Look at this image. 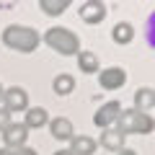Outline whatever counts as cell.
Masks as SVG:
<instances>
[{"label":"cell","instance_id":"d6986e66","mask_svg":"<svg viewBox=\"0 0 155 155\" xmlns=\"http://www.w3.org/2000/svg\"><path fill=\"white\" fill-rule=\"evenodd\" d=\"M116 155H137V150H132V147H124V150H119Z\"/></svg>","mask_w":155,"mask_h":155},{"label":"cell","instance_id":"2e32d148","mask_svg":"<svg viewBox=\"0 0 155 155\" xmlns=\"http://www.w3.org/2000/svg\"><path fill=\"white\" fill-rule=\"evenodd\" d=\"M39 8H41V13H47V16H62V13L70 8V0H41Z\"/></svg>","mask_w":155,"mask_h":155},{"label":"cell","instance_id":"4fadbf2b","mask_svg":"<svg viewBox=\"0 0 155 155\" xmlns=\"http://www.w3.org/2000/svg\"><path fill=\"white\" fill-rule=\"evenodd\" d=\"M134 39V26L129 21H119V23H114V28H111V41L114 44H129Z\"/></svg>","mask_w":155,"mask_h":155},{"label":"cell","instance_id":"30bf717a","mask_svg":"<svg viewBox=\"0 0 155 155\" xmlns=\"http://www.w3.org/2000/svg\"><path fill=\"white\" fill-rule=\"evenodd\" d=\"M23 127L26 129H39V127H47L49 124V114H47L44 106H31V109H26V114H23Z\"/></svg>","mask_w":155,"mask_h":155},{"label":"cell","instance_id":"52a82bcc","mask_svg":"<svg viewBox=\"0 0 155 155\" xmlns=\"http://www.w3.org/2000/svg\"><path fill=\"white\" fill-rule=\"evenodd\" d=\"M124 142H127V137H124L116 127H106V129H101V137H98L96 145H101V147L109 150V153H119V150H124Z\"/></svg>","mask_w":155,"mask_h":155},{"label":"cell","instance_id":"3957f363","mask_svg":"<svg viewBox=\"0 0 155 155\" xmlns=\"http://www.w3.org/2000/svg\"><path fill=\"white\" fill-rule=\"evenodd\" d=\"M3 109L8 114H18V111L28 109V93L21 85H11V88L3 91Z\"/></svg>","mask_w":155,"mask_h":155},{"label":"cell","instance_id":"5bb4252c","mask_svg":"<svg viewBox=\"0 0 155 155\" xmlns=\"http://www.w3.org/2000/svg\"><path fill=\"white\" fill-rule=\"evenodd\" d=\"M75 78L70 75V72H57L54 80H52V91H54L57 96H70L72 91H75Z\"/></svg>","mask_w":155,"mask_h":155},{"label":"cell","instance_id":"ffe728a7","mask_svg":"<svg viewBox=\"0 0 155 155\" xmlns=\"http://www.w3.org/2000/svg\"><path fill=\"white\" fill-rule=\"evenodd\" d=\"M52 155H72L70 150H57V153H52Z\"/></svg>","mask_w":155,"mask_h":155},{"label":"cell","instance_id":"8992f818","mask_svg":"<svg viewBox=\"0 0 155 155\" xmlns=\"http://www.w3.org/2000/svg\"><path fill=\"white\" fill-rule=\"evenodd\" d=\"M78 16H80V21H83V23L96 26V23H101L106 16H109V11H106V5L101 3V0H88V3H83V5H80Z\"/></svg>","mask_w":155,"mask_h":155},{"label":"cell","instance_id":"6da1fadb","mask_svg":"<svg viewBox=\"0 0 155 155\" xmlns=\"http://www.w3.org/2000/svg\"><path fill=\"white\" fill-rule=\"evenodd\" d=\"M0 41L13 52H21V54H31L34 49L41 41V34L31 26H23V23H11V26L3 28L0 34Z\"/></svg>","mask_w":155,"mask_h":155},{"label":"cell","instance_id":"44dd1931","mask_svg":"<svg viewBox=\"0 0 155 155\" xmlns=\"http://www.w3.org/2000/svg\"><path fill=\"white\" fill-rule=\"evenodd\" d=\"M0 155H13V150H5V147H0Z\"/></svg>","mask_w":155,"mask_h":155},{"label":"cell","instance_id":"ac0fdd59","mask_svg":"<svg viewBox=\"0 0 155 155\" xmlns=\"http://www.w3.org/2000/svg\"><path fill=\"white\" fill-rule=\"evenodd\" d=\"M13 155H39L34 147H28V145H23V147H18V150H13Z\"/></svg>","mask_w":155,"mask_h":155},{"label":"cell","instance_id":"e0dca14e","mask_svg":"<svg viewBox=\"0 0 155 155\" xmlns=\"http://www.w3.org/2000/svg\"><path fill=\"white\" fill-rule=\"evenodd\" d=\"M11 122H13V119H11V114H8V111L3 109V106H0V132H3V129H5Z\"/></svg>","mask_w":155,"mask_h":155},{"label":"cell","instance_id":"5b68a950","mask_svg":"<svg viewBox=\"0 0 155 155\" xmlns=\"http://www.w3.org/2000/svg\"><path fill=\"white\" fill-rule=\"evenodd\" d=\"M0 134H3V145H5V150H18V147H23L26 140H28V129L23 127L21 122H11Z\"/></svg>","mask_w":155,"mask_h":155},{"label":"cell","instance_id":"ba28073f","mask_svg":"<svg viewBox=\"0 0 155 155\" xmlns=\"http://www.w3.org/2000/svg\"><path fill=\"white\" fill-rule=\"evenodd\" d=\"M119 111H122V104H119V101H106V104L101 106L98 111H96V116H93L96 127H101V129L114 127V122H116V116H119Z\"/></svg>","mask_w":155,"mask_h":155},{"label":"cell","instance_id":"9a60e30c","mask_svg":"<svg viewBox=\"0 0 155 155\" xmlns=\"http://www.w3.org/2000/svg\"><path fill=\"white\" fill-rule=\"evenodd\" d=\"M153 106H155V91H153V88L145 85V88H137V91H134V106H132V109L145 111V114H147Z\"/></svg>","mask_w":155,"mask_h":155},{"label":"cell","instance_id":"9c48e42d","mask_svg":"<svg viewBox=\"0 0 155 155\" xmlns=\"http://www.w3.org/2000/svg\"><path fill=\"white\" fill-rule=\"evenodd\" d=\"M49 134L54 140H60V142H70L75 137V127H72V122L67 116H54L49 122Z\"/></svg>","mask_w":155,"mask_h":155},{"label":"cell","instance_id":"7c38bea8","mask_svg":"<svg viewBox=\"0 0 155 155\" xmlns=\"http://www.w3.org/2000/svg\"><path fill=\"white\" fill-rule=\"evenodd\" d=\"M70 150L72 155H96V150H98V145H96L93 137H88V134H75V137L70 140Z\"/></svg>","mask_w":155,"mask_h":155},{"label":"cell","instance_id":"277c9868","mask_svg":"<svg viewBox=\"0 0 155 155\" xmlns=\"http://www.w3.org/2000/svg\"><path fill=\"white\" fill-rule=\"evenodd\" d=\"M98 83L104 91H119L124 83H127V70L124 67H104V70H98Z\"/></svg>","mask_w":155,"mask_h":155},{"label":"cell","instance_id":"8fae6325","mask_svg":"<svg viewBox=\"0 0 155 155\" xmlns=\"http://www.w3.org/2000/svg\"><path fill=\"white\" fill-rule=\"evenodd\" d=\"M78 67H80V72H85V75H98V70H101V60H98V54H96L93 49H80L78 52Z\"/></svg>","mask_w":155,"mask_h":155},{"label":"cell","instance_id":"7a4b0ae2","mask_svg":"<svg viewBox=\"0 0 155 155\" xmlns=\"http://www.w3.org/2000/svg\"><path fill=\"white\" fill-rule=\"evenodd\" d=\"M41 39H44V44L49 47L52 52H57V54H62V57H72V54L80 52V39H78V34L70 31V28H65V26L47 28Z\"/></svg>","mask_w":155,"mask_h":155},{"label":"cell","instance_id":"7402d4cb","mask_svg":"<svg viewBox=\"0 0 155 155\" xmlns=\"http://www.w3.org/2000/svg\"><path fill=\"white\" fill-rule=\"evenodd\" d=\"M3 91H5V88H3V85H0V104H3Z\"/></svg>","mask_w":155,"mask_h":155}]
</instances>
